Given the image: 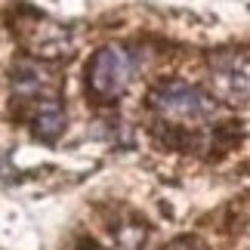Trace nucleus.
Listing matches in <instances>:
<instances>
[{
	"instance_id": "f257e3e1",
	"label": "nucleus",
	"mask_w": 250,
	"mask_h": 250,
	"mask_svg": "<svg viewBox=\"0 0 250 250\" xmlns=\"http://www.w3.org/2000/svg\"><path fill=\"white\" fill-rule=\"evenodd\" d=\"M151 108L176 124H198L216 114L213 99L195 83L186 81H164L151 90Z\"/></svg>"
},
{
	"instance_id": "f03ea898",
	"label": "nucleus",
	"mask_w": 250,
	"mask_h": 250,
	"mask_svg": "<svg viewBox=\"0 0 250 250\" xmlns=\"http://www.w3.org/2000/svg\"><path fill=\"white\" fill-rule=\"evenodd\" d=\"M133 78V59L124 46H102L86 65V81L96 99L111 102L127 90Z\"/></svg>"
},
{
	"instance_id": "7ed1b4c3",
	"label": "nucleus",
	"mask_w": 250,
	"mask_h": 250,
	"mask_svg": "<svg viewBox=\"0 0 250 250\" xmlns=\"http://www.w3.org/2000/svg\"><path fill=\"white\" fill-rule=\"evenodd\" d=\"M13 96L34 105L59 99V78L41 62H19L13 71Z\"/></svg>"
},
{
	"instance_id": "20e7f679",
	"label": "nucleus",
	"mask_w": 250,
	"mask_h": 250,
	"mask_svg": "<svg viewBox=\"0 0 250 250\" xmlns=\"http://www.w3.org/2000/svg\"><path fill=\"white\" fill-rule=\"evenodd\" d=\"M213 78L219 93L229 96L232 102H247L250 99V62L241 56H216L213 59Z\"/></svg>"
},
{
	"instance_id": "39448f33",
	"label": "nucleus",
	"mask_w": 250,
	"mask_h": 250,
	"mask_svg": "<svg viewBox=\"0 0 250 250\" xmlns=\"http://www.w3.org/2000/svg\"><path fill=\"white\" fill-rule=\"evenodd\" d=\"M31 127H34V136L43 139V142H56L65 130V111L59 99H50V102H41L34 108V118H31Z\"/></svg>"
}]
</instances>
